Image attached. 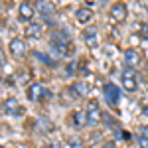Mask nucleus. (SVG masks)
Here are the masks:
<instances>
[{"mask_svg":"<svg viewBox=\"0 0 148 148\" xmlns=\"http://www.w3.org/2000/svg\"><path fill=\"white\" fill-rule=\"evenodd\" d=\"M36 57H38L40 61H44V63H47V65H53V59H49V57H47L46 53H40V51H36Z\"/></svg>","mask_w":148,"mask_h":148,"instance_id":"nucleus-18","label":"nucleus"},{"mask_svg":"<svg viewBox=\"0 0 148 148\" xmlns=\"http://www.w3.org/2000/svg\"><path fill=\"white\" fill-rule=\"evenodd\" d=\"M71 89L75 95H79V97H87V93H89V85H85V83H75V85H71Z\"/></svg>","mask_w":148,"mask_h":148,"instance_id":"nucleus-16","label":"nucleus"},{"mask_svg":"<svg viewBox=\"0 0 148 148\" xmlns=\"http://www.w3.org/2000/svg\"><path fill=\"white\" fill-rule=\"evenodd\" d=\"M103 97H105V103L111 107V109H116L119 103H121V91L114 83H107L103 87Z\"/></svg>","mask_w":148,"mask_h":148,"instance_id":"nucleus-4","label":"nucleus"},{"mask_svg":"<svg viewBox=\"0 0 148 148\" xmlns=\"http://www.w3.org/2000/svg\"><path fill=\"white\" fill-rule=\"evenodd\" d=\"M142 114H144V116H148V109H144V111H142Z\"/></svg>","mask_w":148,"mask_h":148,"instance_id":"nucleus-23","label":"nucleus"},{"mask_svg":"<svg viewBox=\"0 0 148 148\" xmlns=\"http://www.w3.org/2000/svg\"><path fill=\"white\" fill-rule=\"evenodd\" d=\"M67 146L69 148H85V144H83V140L79 136H71L67 140Z\"/></svg>","mask_w":148,"mask_h":148,"instance_id":"nucleus-17","label":"nucleus"},{"mask_svg":"<svg viewBox=\"0 0 148 148\" xmlns=\"http://www.w3.org/2000/svg\"><path fill=\"white\" fill-rule=\"evenodd\" d=\"M42 24L38 22H28L26 24V28H24V36L26 38H30V40H38L40 36H42Z\"/></svg>","mask_w":148,"mask_h":148,"instance_id":"nucleus-13","label":"nucleus"},{"mask_svg":"<svg viewBox=\"0 0 148 148\" xmlns=\"http://www.w3.org/2000/svg\"><path fill=\"white\" fill-rule=\"evenodd\" d=\"M101 148H116V142H113V140H107V142H103Z\"/></svg>","mask_w":148,"mask_h":148,"instance_id":"nucleus-22","label":"nucleus"},{"mask_svg":"<svg viewBox=\"0 0 148 148\" xmlns=\"http://www.w3.org/2000/svg\"><path fill=\"white\" fill-rule=\"evenodd\" d=\"M140 38L148 42V22H144L142 26H140Z\"/></svg>","mask_w":148,"mask_h":148,"instance_id":"nucleus-20","label":"nucleus"},{"mask_svg":"<svg viewBox=\"0 0 148 148\" xmlns=\"http://www.w3.org/2000/svg\"><path fill=\"white\" fill-rule=\"evenodd\" d=\"M28 99L34 101V103L49 101V99H51V93H49V89H47L46 85H42V83H34V85L28 87Z\"/></svg>","mask_w":148,"mask_h":148,"instance_id":"nucleus-3","label":"nucleus"},{"mask_svg":"<svg viewBox=\"0 0 148 148\" xmlns=\"http://www.w3.org/2000/svg\"><path fill=\"white\" fill-rule=\"evenodd\" d=\"M8 51H10L14 57H22L26 51H28V46L22 38H12L10 44H8Z\"/></svg>","mask_w":148,"mask_h":148,"instance_id":"nucleus-11","label":"nucleus"},{"mask_svg":"<svg viewBox=\"0 0 148 148\" xmlns=\"http://www.w3.org/2000/svg\"><path fill=\"white\" fill-rule=\"evenodd\" d=\"M126 16H128V8H126L125 2L119 0V2H113V4H111V8H109V18H111L113 22H116V24L125 22Z\"/></svg>","mask_w":148,"mask_h":148,"instance_id":"nucleus-5","label":"nucleus"},{"mask_svg":"<svg viewBox=\"0 0 148 148\" xmlns=\"http://www.w3.org/2000/svg\"><path fill=\"white\" fill-rule=\"evenodd\" d=\"M81 38H83V42H85L87 47H97L99 46V32H97L95 26H87V28L81 32Z\"/></svg>","mask_w":148,"mask_h":148,"instance_id":"nucleus-9","label":"nucleus"},{"mask_svg":"<svg viewBox=\"0 0 148 148\" xmlns=\"http://www.w3.org/2000/svg\"><path fill=\"white\" fill-rule=\"evenodd\" d=\"M49 47L56 57H71V53H73V44H71V38L65 30H56L51 34Z\"/></svg>","mask_w":148,"mask_h":148,"instance_id":"nucleus-1","label":"nucleus"},{"mask_svg":"<svg viewBox=\"0 0 148 148\" xmlns=\"http://www.w3.org/2000/svg\"><path fill=\"white\" fill-rule=\"evenodd\" d=\"M36 10L40 12V16L46 20V24H53V16H56V6L47 0H38L36 2Z\"/></svg>","mask_w":148,"mask_h":148,"instance_id":"nucleus-7","label":"nucleus"},{"mask_svg":"<svg viewBox=\"0 0 148 148\" xmlns=\"http://www.w3.org/2000/svg\"><path fill=\"white\" fill-rule=\"evenodd\" d=\"M71 123L77 126V128L85 126L87 125V114L83 113V111H73V113H71Z\"/></svg>","mask_w":148,"mask_h":148,"instance_id":"nucleus-15","label":"nucleus"},{"mask_svg":"<svg viewBox=\"0 0 148 148\" xmlns=\"http://www.w3.org/2000/svg\"><path fill=\"white\" fill-rule=\"evenodd\" d=\"M136 140H138V146L140 148H148V136L146 134H138Z\"/></svg>","mask_w":148,"mask_h":148,"instance_id":"nucleus-19","label":"nucleus"},{"mask_svg":"<svg viewBox=\"0 0 148 148\" xmlns=\"http://www.w3.org/2000/svg\"><path fill=\"white\" fill-rule=\"evenodd\" d=\"M85 114H87V126H95L101 123L103 113H101V107L97 101H89L87 103V109H85Z\"/></svg>","mask_w":148,"mask_h":148,"instance_id":"nucleus-6","label":"nucleus"},{"mask_svg":"<svg viewBox=\"0 0 148 148\" xmlns=\"http://www.w3.org/2000/svg\"><path fill=\"white\" fill-rule=\"evenodd\" d=\"M121 85L123 89L128 93H134L138 89V73L134 67H126L123 73H121Z\"/></svg>","mask_w":148,"mask_h":148,"instance_id":"nucleus-2","label":"nucleus"},{"mask_svg":"<svg viewBox=\"0 0 148 148\" xmlns=\"http://www.w3.org/2000/svg\"><path fill=\"white\" fill-rule=\"evenodd\" d=\"M65 69H67V71H65L67 75H73V73H75V61H71V63H69Z\"/></svg>","mask_w":148,"mask_h":148,"instance_id":"nucleus-21","label":"nucleus"},{"mask_svg":"<svg viewBox=\"0 0 148 148\" xmlns=\"http://www.w3.org/2000/svg\"><path fill=\"white\" fill-rule=\"evenodd\" d=\"M34 14H36V4H32L30 0H24L22 4L18 6V18L22 22H32Z\"/></svg>","mask_w":148,"mask_h":148,"instance_id":"nucleus-8","label":"nucleus"},{"mask_svg":"<svg viewBox=\"0 0 148 148\" xmlns=\"http://www.w3.org/2000/svg\"><path fill=\"white\" fill-rule=\"evenodd\" d=\"M125 63L126 67H136L138 63H140V53H138V49L134 47H128L125 51Z\"/></svg>","mask_w":148,"mask_h":148,"instance_id":"nucleus-14","label":"nucleus"},{"mask_svg":"<svg viewBox=\"0 0 148 148\" xmlns=\"http://www.w3.org/2000/svg\"><path fill=\"white\" fill-rule=\"evenodd\" d=\"M2 113L8 114V116H16V114H22L24 109L14 97H10V99H4V103H2Z\"/></svg>","mask_w":148,"mask_h":148,"instance_id":"nucleus-10","label":"nucleus"},{"mask_svg":"<svg viewBox=\"0 0 148 148\" xmlns=\"http://www.w3.org/2000/svg\"><path fill=\"white\" fill-rule=\"evenodd\" d=\"M93 10L89 8V6H79L77 10H75V20L79 24H89V22H93Z\"/></svg>","mask_w":148,"mask_h":148,"instance_id":"nucleus-12","label":"nucleus"}]
</instances>
